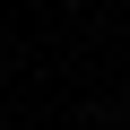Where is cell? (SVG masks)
Wrapping results in <instances>:
<instances>
[{
	"label": "cell",
	"mask_w": 130,
	"mask_h": 130,
	"mask_svg": "<svg viewBox=\"0 0 130 130\" xmlns=\"http://www.w3.org/2000/svg\"><path fill=\"white\" fill-rule=\"evenodd\" d=\"M70 9H78V0H70Z\"/></svg>",
	"instance_id": "cell-1"
}]
</instances>
